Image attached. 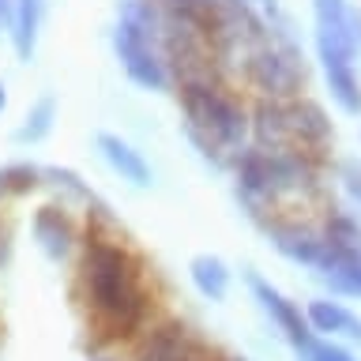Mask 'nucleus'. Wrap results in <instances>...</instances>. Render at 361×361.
<instances>
[{
  "instance_id": "nucleus-1",
  "label": "nucleus",
  "mask_w": 361,
  "mask_h": 361,
  "mask_svg": "<svg viewBox=\"0 0 361 361\" xmlns=\"http://www.w3.org/2000/svg\"><path fill=\"white\" fill-rule=\"evenodd\" d=\"M83 290L94 312V327L102 343L132 338L147 320V290L140 279V264L113 237L90 233L83 252Z\"/></svg>"
},
{
  "instance_id": "nucleus-2",
  "label": "nucleus",
  "mask_w": 361,
  "mask_h": 361,
  "mask_svg": "<svg viewBox=\"0 0 361 361\" xmlns=\"http://www.w3.org/2000/svg\"><path fill=\"white\" fill-rule=\"evenodd\" d=\"M177 94H180V113H185V135L196 143V151L207 162L226 166L248 147L252 113L219 79H211V83H185Z\"/></svg>"
},
{
  "instance_id": "nucleus-3",
  "label": "nucleus",
  "mask_w": 361,
  "mask_h": 361,
  "mask_svg": "<svg viewBox=\"0 0 361 361\" xmlns=\"http://www.w3.org/2000/svg\"><path fill=\"white\" fill-rule=\"evenodd\" d=\"M162 4L158 0H124L113 27V53L124 75L143 90H169V68L162 56Z\"/></svg>"
},
{
  "instance_id": "nucleus-4",
  "label": "nucleus",
  "mask_w": 361,
  "mask_h": 361,
  "mask_svg": "<svg viewBox=\"0 0 361 361\" xmlns=\"http://www.w3.org/2000/svg\"><path fill=\"white\" fill-rule=\"evenodd\" d=\"M237 72L245 75V83L259 90V98H301L309 87V64H305L301 42H279V38H264L259 45L245 53V61Z\"/></svg>"
},
{
  "instance_id": "nucleus-5",
  "label": "nucleus",
  "mask_w": 361,
  "mask_h": 361,
  "mask_svg": "<svg viewBox=\"0 0 361 361\" xmlns=\"http://www.w3.org/2000/svg\"><path fill=\"white\" fill-rule=\"evenodd\" d=\"M312 16H316V56L357 64L361 11L350 8V0H312Z\"/></svg>"
},
{
  "instance_id": "nucleus-6",
  "label": "nucleus",
  "mask_w": 361,
  "mask_h": 361,
  "mask_svg": "<svg viewBox=\"0 0 361 361\" xmlns=\"http://www.w3.org/2000/svg\"><path fill=\"white\" fill-rule=\"evenodd\" d=\"M245 282H248V290L256 293L259 309H264V312L271 316V324H275L279 331L286 335V343H290L293 350H298V354H305V350H309V346L316 343V331L309 327V320H305V309H298L293 301H286L275 286H271L267 279H259L256 271H248Z\"/></svg>"
},
{
  "instance_id": "nucleus-7",
  "label": "nucleus",
  "mask_w": 361,
  "mask_h": 361,
  "mask_svg": "<svg viewBox=\"0 0 361 361\" xmlns=\"http://www.w3.org/2000/svg\"><path fill=\"white\" fill-rule=\"evenodd\" d=\"M290 132H293V151L316 154L324 158V151L335 143V128L331 117L324 113L320 102L312 98H290Z\"/></svg>"
},
{
  "instance_id": "nucleus-8",
  "label": "nucleus",
  "mask_w": 361,
  "mask_h": 361,
  "mask_svg": "<svg viewBox=\"0 0 361 361\" xmlns=\"http://www.w3.org/2000/svg\"><path fill=\"white\" fill-rule=\"evenodd\" d=\"M252 143L264 151H293L290 132V102L259 98L252 109Z\"/></svg>"
},
{
  "instance_id": "nucleus-9",
  "label": "nucleus",
  "mask_w": 361,
  "mask_h": 361,
  "mask_svg": "<svg viewBox=\"0 0 361 361\" xmlns=\"http://www.w3.org/2000/svg\"><path fill=\"white\" fill-rule=\"evenodd\" d=\"M305 320L316 335H343L350 343H361V316H354L343 301H331V298H316L305 305Z\"/></svg>"
},
{
  "instance_id": "nucleus-10",
  "label": "nucleus",
  "mask_w": 361,
  "mask_h": 361,
  "mask_svg": "<svg viewBox=\"0 0 361 361\" xmlns=\"http://www.w3.org/2000/svg\"><path fill=\"white\" fill-rule=\"evenodd\" d=\"M94 143H98V151L106 154V162L117 169L124 180H132V185H140V188L151 185V166H147V158L135 151L128 140H121V135H113V132H98Z\"/></svg>"
},
{
  "instance_id": "nucleus-11",
  "label": "nucleus",
  "mask_w": 361,
  "mask_h": 361,
  "mask_svg": "<svg viewBox=\"0 0 361 361\" xmlns=\"http://www.w3.org/2000/svg\"><path fill=\"white\" fill-rule=\"evenodd\" d=\"M45 19V0H16V23H11V42H16V56L30 61L34 45H38V30Z\"/></svg>"
},
{
  "instance_id": "nucleus-12",
  "label": "nucleus",
  "mask_w": 361,
  "mask_h": 361,
  "mask_svg": "<svg viewBox=\"0 0 361 361\" xmlns=\"http://www.w3.org/2000/svg\"><path fill=\"white\" fill-rule=\"evenodd\" d=\"M327 90H331L335 106L350 113V117H361V79H357V64H320Z\"/></svg>"
},
{
  "instance_id": "nucleus-13",
  "label": "nucleus",
  "mask_w": 361,
  "mask_h": 361,
  "mask_svg": "<svg viewBox=\"0 0 361 361\" xmlns=\"http://www.w3.org/2000/svg\"><path fill=\"white\" fill-rule=\"evenodd\" d=\"M34 237H38V245H42L53 259H61V256L68 252V245H72V222H68L64 211L42 207L38 214H34Z\"/></svg>"
},
{
  "instance_id": "nucleus-14",
  "label": "nucleus",
  "mask_w": 361,
  "mask_h": 361,
  "mask_svg": "<svg viewBox=\"0 0 361 361\" xmlns=\"http://www.w3.org/2000/svg\"><path fill=\"white\" fill-rule=\"evenodd\" d=\"M188 275L196 282V290L211 301H222L230 293V271H226V264L219 256H196L188 264Z\"/></svg>"
},
{
  "instance_id": "nucleus-15",
  "label": "nucleus",
  "mask_w": 361,
  "mask_h": 361,
  "mask_svg": "<svg viewBox=\"0 0 361 361\" xmlns=\"http://www.w3.org/2000/svg\"><path fill=\"white\" fill-rule=\"evenodd\" d=\"M256 8V16L264 19V27L271 30V38L279 42H298V27H293L290 11L282 8V0H248Z\"/></svg>"
},
{
  "instance_id": "nucleus-16",
  "label": "nucleus",
  "mask_w": 361,
  "mask_h": 361,
  "mask_svg": "<svg viewBox=\"0 0 361 361\" xmlns=\"http://www.w3.org/2000/svg\"><path fill=\"white\" fill-rule=\"evenodd\" d=\"M53 117H56V98H53V94L38 98V102L30 106V113H27V124L19 128V143H38V140H45V135H49V128H53Z\"/></svg>"
},
{
  "instance_id": "nucleus-17",
  "label": "nucleus",
  "mask_w": 361,
  "mask_h": 361,
  "mask_svg": "<svg viewBox=\"0 0 361 361\" xmlns=\"http://www.w3.org/2000/svg\"><path fill=\"white\" fill-rule=\"evenodd\" d=\"M338 180H343V192L354 203V211H361V162H343L338 166Z\"/></svg>"
},
{
  "instance_id": "nucleus-18",
  "label": "nucleus",
  "mask_w": 361,
  "mask_h": 361,
  "mask_svg": "<svg viewBox=\"0 0 361 361\" xmlns=\"http://www.w3.org/2000/svg\"><path fill=\"white\" fill-rule=\"evenodd\" d=\"M305 357L309 361H354L350 350H343L338 343H331V338H316V343L305 350Z\"/></svg>"
},
{
  "instance_id": "nucleus-19",
  "label": "nucleus",
  "mask_w": 361,
  "mask_h": 361,
  "mask_svg": "<svg viewBox=\"0 0 361 361\" xmlns=\"http://www.w3.org/2000/svg\"><path fill=\"white\" fill-rule=\"evenodd\" d=\"M180 361H211V354H207V350H203L200 343H192L185 354H180Z\"/></svg>"
},
{
  "instance_id": "nucleus-20",
  "label": "nucleus",
  "mask_w": 361,
  "mask_h": 361,
  "mask_svg": "<svg viewBox=\"0 0 361 361\" xmlns=\"http://www.w3.org/2000/svg\"><path fill=\"white\" fill-rule=\"evenodd\" d=\"M0 23H4V27L16 23V0H0Z\"/></svg>"
},
{
  "instance_id": "nucleus-21",
  "label": "nucleus",
  "mask_w": 361,
  "mask_h": 361,
  "mask_svg": "<svg viewBox=\"0 0 361 361\" xmlns=\"http://www.w3.org/2000/svg\"><path fill=\"white\" fill-rule=\"evenodd\" d=\"M4 102H8V90H4V83H0V109H4Z\"/></svg>"
},
{
  "instance_id": "nucleus-22",
  "label": "nucleus",
  "mask_w": 361,
  "mask_h": 361,
  "mask_svg": "<svg viewBox=\"0 0 361 361\" xmlns=\"http://www.w3.org/2000/svg\"><path fill=\"white\" fill-rule=\"evenodd\" d=\"M90 361H109V357H90Z\"/></svg>"
},
{
  "instance_id": "nucleus-23",
  "label": "nucleus",
  "mask_w": 361,
  "mask_h": 361,
  "mask_svg": "<svg viewBox=\"0 0 361 361\" xmlns=\"http://www.w3.org/2000/svg\"><path fill=\"white\" fill-rule=\"evenodd\" d=\"M230 361H245V357H230Z\"/></svg>"
}]
</instances>
